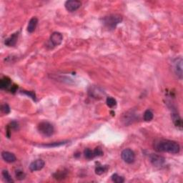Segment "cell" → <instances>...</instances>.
<instances>
[{
    "label": "cell",
    "instance_id": "ffe728a7",
    "mask_svg": "<svg viewBox=\"0 0 183 183\" xmlns=\"http://www.w3.org/2000/svg\"><path fill=\"white\" fill-rule=\"evenodd\" d=\"M111 179L112 181L114 182H116V183H122L125 182V179L122 176H119L118 174H113L112 175L111 177Z\"/></svg>",
    "mask_w": 183,
    "mask_h": 183
},
{
    "label": "cell",
    "instance_id": "9a60e30c",
    "mask_svg": "<svg viewBox=\"0 0 183 183\" xmlns=\"http://www.w3.org/2000/svg\"><path fill=\"white\" fill-rule=\"evenodd\" d=\"M68 141H62V142H52V143H49V144H44V145H40L39 147H60L62 146V145H66Z\"/></svg>",
    "mask_w": 183,
    "mask_h": 183
},
{
    "label": "cell",
    "instance_id": "5b68a950",
    "mask_svg": "<svg viewBox=\"0 0 183 183\" xmlns=\"http://www.w3.org/2000/svg\"><path fill=\"white\" fill-rule=\"evenodd\" d=\"M173 70L175 74L180 79L182 78V57H177L173 61Z\"/></svg>",
    "mask_w": 183,
    "mask_h": 183
},
{
    "label": "cell",
    "instance_id": "7c38bea8",
    "mask_svg": "<svg viewBox=\"0 0 183 183\" xmlns=\"http://www.w3.org/2000/svg\"><path fill=\"white\" fill-rule=\"evenodd\" d=\"M2 157L5 162H8V163H12L14 162L17 160L16 156L12 152L4 151L2 152Z\"/></svg>",
    "mask_w": 183,
    "mask_h": 183
},
{
    "label": "cell",
    "instance_id": "3957f363",
    "mask_svg": "<svg viewBox=\"0 0 183 183\" xmlns=\"http://www.w3.org/2000/svg\"><path fill=\"white\" fill-rule=\"evenodd\" d=\"M37 129L39 133H41L42 135L45 137H50L54 134V129L53 125H52L49 122H42L38 125L37 126Z\"/></svg>",
    "mask_w": 183,
    "mask_h": 183
},
{
    "label": "cell",
    "instance_id": "30bf717a",
    "mask_svg": "<svg viewBox=\"0 0 183 183\" xmlns=\"http://www.w3.org/2000/svg\"><path fill=\"white\" fill-rule=\"evenodd\" d=\"M19 37V32L12 34L11 36L7 38L4 41V44L7 47H14L17 44Z\"/></svg>",
    "mask_w": 183,
    "mask_h": 183
},
{
    "label": "cell",
    "instance_id": "6da1fadb",
    "mask_svg": "<svg viewBox=\"0 0 183 183\" xmlns=\"http://www.w3.org/2000/svg\"><path fill=\"white\" fill-rule=\"evenodd\" d=\"M154 147L157 152H168L171 154H177L180 152V147L177 142L168 140H161L155 143Z\"/></svg>",
    "mask_w": 183,
    "mask_h": 183
},
{
    "label": "cell",
    "instance_id": "7a4b0ae2",
    "mask_svg": "<svg viewBox=\"0 0 183 183\" xmlns=\"http://www.w3.org/2000/svg\"><path fill=\"white\" fill-rule=\"evenodd\" d=\"M122 16L117 14H109L102 19V22L105 27L109 29H115L117 25L122 22Z\"/></svg>",
    "mask_w": 183,
    "mask_h": 183
},
{
    "label": "cell",
    "instance_id": "ac0fdd59",
    "mask_svg": "<svg viewBox=\"0 0 183 183\" xmlns=\"http://www.w3.org/2000/svg\"><path fill=\"white\" fill-rule=\"evenodd\" d=\"M84 157H86L87 159H88V160L93 159L94 157H95V155H94V150H90L89 148H87V149L84 150Z\"/></svg>",
    "mask_w": 183,
    "mask_h": 183
},
{
    "label": "cell",
    "instance_id": "277c9868",
    "mask_svg": "<svg viewBox=\"0 0 183 183\" xmlns=\"http://www.w3.org/2000/svg\"><path fill=\"white\" fill-rule=\"evenodd\" d=\"M121 157L126 163L132 164L135 160V154L131 149H125L121 152Z\"/></svg>",
    "mask_w": 183,
    "mask_h": 183
},
{
    "label": "cell",
    "instance_id": "7402d4cb",
    "mask_svg": "<svg viewBox=\"0 0 183 183\" xmlns=\"http://www.w3.org/2000/svg\"><path fill=\"white\" fill-rule=\"evenodd\" d=\"M25 175L24 172L22 171L21 170H17L16 171H15V177H16V178L19 180H22L25 178Z\"/></svg>",
    "mask_w": 183,
    "mask_h": 183
},
{
    "label": "cell",
    "instance_id": "ba28073f",
    "mask_svg": "<svg viewBox=\"0 0 183 183\" xmlns=\"http://www.w3.org/2000/svg\"><path fill=\"white\" fill-rule=\"evenodd\" d=\"M62 40H63V36H62L61 33L57 32H53L51 37H50V42L54 47L59 46V45L61 44Z\"/></svg>",
    "mask_w": 183,
    "mask_h": 183
},
{
    "label": "cell",
    "instance_id": "8fae6325",
    "mask_svg": "<svg viewBox=\"0 0 183 183\" xmlns=\"http://www.w3.org/2000/svg\"><path fill=\"white\" fill-rule=\"evenodd\" d=\"M12 81L8 77H2L0 80V88L2 89H8L10 90L12 86Z\"/></svg>",
    "mask_w": 183,
    "mask_h": 183
},
{
    "label": "cell",
    "instance_id": "e0dca14e",
    "mask_svg": "<svg viewBox=\"0 0 183 183\" xmlns=\"http://www.w3.org/2000/svg\"><path fill=\"white\" fill-rule=\"evenodd\" d=\"M154 117V114L151 110L147 109L145 112L144 113V120L146 122H150L153 119Z\"/></svg>",
    "mask_w": 183,
    "mask_h": 183
},
{
    "label": "cell",
    "instance_id": "603a6c76",
    "mask_svg": "<svg viewBox=\"0 0 183 183\" xmlns=\"http://www.w3.org/2000/svg\"><path fill=\"white\" fill-rule=\"evenodd\" d=\"M1 109L2 112H4V114H9L10 112V107L7 104H4L2 105V107H1Z\"/></svg>",
    "mask_w": 183,
    "mask_h": 183
},
{
    "label": "cell",
    "instance_id": "d4e9b609",
    "mask_svg": "<svg viewBox=\"0 0 183 183\" xmlns=\"http://www.w3.org/2000/svg\"><path fill=\"white\" fill-rule=\"evenodd\" d=\"M94 153L95 157H99L103 155V151H102V149H100L99 147H96V148L94 150Z\"/></svg>",
    "mask_w": 183,
    "mask_h": 183
},
{
    "label": "cell",
    "instance_id": "44dd1931",
    "mask_svg": "<svg viewBox=\"0 0 183 183\" xmlns=\"http://www.w3.org/2000/svg\"><path fill=\"white\" fill-rule=\"evenodd\" d=\"M106 102H107V106H108L109 107H114V106H116L117 105V101L116 99H114L113 97H107V100H106Z\"/></svg>",
    "mask_w": 183,
    "mask_h": 183
},
{
    "label": "cell",
    "instance_id": "2e32d148",
    "mask_svg": "<svg viewBox=\"0 0 183 183\" xmlns=\"http://www.w3.org/2000/svg\"><path fill=\"white\" fill-rule=\"evenodd\" d=\"M108 170V166L107 165H98L95 168V173L98 175H101L105 172H107V170Z\"/></svg>",
    "mask_w": 183,
    "mask_h": 183
},
{
    "label": "cell",
    "instance_id": "9c48e42d",
    "mask_svg": "<svg viewBox=\"0 0 183 183\" xmlns=\"http://www.w3.org/2000/svg\"><path fill=\"white\" fill-rule=\"evenodd\" d=\"M45 162L44 160H37L35 161L32 162L29 165V170H31L32 172H35V171H39V170H41L43 167H44Z\"/></svg>",
    "mask_w": 183,
    "mask_h": 183
},
{
    "label": "cell",
    "instance_id": "cb8c5ba5",
    "mask_svg": "<svg viewBox=\"0 0 183 183\" xmlns=\"http://www.w3.org/2000/svg\"><path fill=\"white\" fill-rule=\"evenodd\" d=\"M54 177L55 178H56L57 180H62V179H64V178H65V176H66V174L64 175V172H56V173H55L54 175Z\"/></svg>",
    "mask_w": 183,
    "mask_h": 183
},
{
    "label": "cell",
    "instance_id": "d6986e66",
    "mask_svg": "<svg viewBox=\"0 0 183 183\" xmlns=\"http://www.w3.org/2000/svg\"><path fill=\"white\" fill-rule=\"evenodd\" d=\"M2 176L4 177V180L6 181L7 182H9V183H12V182H14V180L12 178L11 175H9V172L7 171L6 170H4L3 171H2Z\"/></svg>",
    "mask_w": 183,
    "mask_h": 183
},
{
    "label": "cell",
    "instance_id": "8992f818",
    "mask_svg": "<svg viewBox=\"0 0 183 183\" xmlns=\"http://www.w3.org/2000/svg\"><path fill=\"white\" fill-rule=\"evenodd\" d=\"M81 6V2L77 1V0H69V1H67L65 2L64 4L65 8H66L67 11L70 12L76 11V10L79 9Z\"/></svg>",
    "mask_w": 183,
    "mask_h": 183
},
{
    "label": "cell",
    "instance_id": "4fadbf2b",
    "mask_svg": "<svg viewBox=\"0 0 183 183\" xmlns=\"http://www.w3.org/2000/svg\"><path fill=\"white\" fill-rule=\"evenodd\" d=\"M37 24H38V19L37 17H32L29 20L28 26H27V32H29V33L34 32L35 29H36Z\"/></svg>",
    "mask_w": 183,
    "mask_h": 183
},
{
    "label": "cell",
    "instance_id": "52a82bcc",
    "mask_svg": "<svg viewBox=\"0 0 183 183\" xmlns=\"http://www.w3.org/2000/svg\"><path fill=\"white\" fill-rule=\"evenodd\" d=\"M151 163L155 167H161L165 164V159L161 155L157 154H151L150 156Z\"/></svg>",
    "mask_w": 183,
    "mask_h": 183
},
{
    "label": "cell",
    "instance_id": "484cf974",
    "mask_svg": "<svg viewBox=\"0 0 183 183\" xmlns=\"http://www.w3.org/2000/svg\"><path fill=\"white\" fill-rule=\"evenodd\" d=\"M24 93L26 94L27 95H28V96L31 97L32 99L34 100L36 99V96H35V94L33 92H27V91H24Z\"/></svg>",
    "mask_w": 183,
    "mask_h": 183
},
{
    "label": "cell",
    "instance_id": "5bb4252c",
    "mask_svg": "<svg viewBox=\"0 0 183 183\" xmlns=\"http://www.w3.org/2000/svg\"><path fill=\"white\" fill-rule=\"evenodd\" d=\"M172 119L175 127L180 130L182 129V120L178 114L173 113L172 114Z\"/></svg>",
    "mask_w": 183,
    "mask_h": 183
}]
</instances>
